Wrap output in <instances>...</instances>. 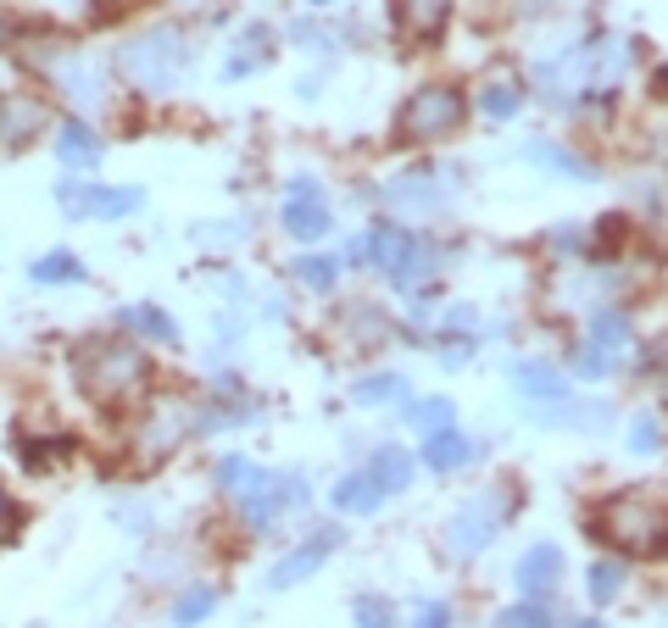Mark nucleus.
Wrapping results in <instances>:
<instances>
[{"label":"nucleus","instance_id":"nucleus-1","mask_svg":"<svg viewBox=\"0 0 668 628\" xmlns=\"http://www.w3.org/2000/svg\"><path fill=\"white\" fill-rule=\"evenodd\" d=\"M73 378L79 389L95 401V406H118V401H134L145 384H151V356L140 345H112V340H90L73 362Z\"/></svg>","mask_w":668,"mask_h":628},{"label":"nucleus","instance_id":"nucleus-2","mask_svg":"<svg viewBox=\"0 0 668 628\" xmlns=\"http://www.w3.org/2000/svg\"><path fill=\"white\" fill-rule=\"evenodd\" d=\"M596 528H601V539H613L629 556H657L668 545V506L646 489H618L601 500Z\"/></svg>","mask_w":668,"mask_h":628},{"label":"nucleus","instance_id":"nucleus-3","mask_svg":"<svg viewBox=\"0 0 668 628\" xmlns=\"http://www.w3.org/2000/svg\"><path fill=\"white\" fill-rule=\"evenodd\" d=\"M184 62H190V45H184V34L168 29V23L134 34V40L118 51V73H123L129 84H140V90H168V84L184 73Z\"/></svg>","mask_w":668,"mask_h":628},{"label":"nucleus","instance_id":"nucleus-4","mask_svg":"<svg viewBox=\"0 0 668 628\" xmlns=\"http://www.w3.org/2000/svg\"><path fill=\"white\" fill-rule=\"evenodd\" d=\"M468 118V101L463 90L452 84H429V90H413L407 107L396 112V140L407 145H435V140H452Z\"/></svg>","mask_w":668,"mask_h":628},{"label":"nucleus","instance_id":"nucleus-5","mask_svg":"<svg viewBox=\"0 0 668 628\" xmlns=\"http://www.w3.org/2000/svg\"><path fill=\"white\" fill-rule=\"evenodd\" d=\"M368 256H374V267H385V278L396 290H413L418 278L435 273V245H424V234H407V229H391V223H379L368 234Z\"/></svg>","mask_w":668,"mask_h":628},{"label":"nucleus","instance_id":"nucleus-6","mask_svg":"<svg viewBox=\"0 0 668 628\" xmlns=\"http://www.w3.org/2000/svg\"><path fill=\"white\" fill-rule=\"evenodd\" d=\"M240 506H245V517H251L256 528H267L279 511L306 506V478H301V473H262V467H256V478L240 489Z\"/></svg>","mask_w":668,"mask_h":628},{"label":"nucleus","instance_id":"nucleus-7","mask_svg":"<svg viewBox=\"0 0 668 628\" xmlns=\"http://www.w3.org/2000/svg\"><path fill=\"white\" fill-rule=\"evenodd\" d=\"M502 517H507V500H502V495H474V500L446 523L452 556H479V550L502 534Z\"/></svg>","mask_w":668,"mask_h":628},{"label":"nucleus","instance_id":"nucleus-8","mask_svg":"<svg viewBox=\"0 0 668 628\" xmlns=\"http://www.w3.org/2000/svg\"><path fill=\"white\" fill-rule=\"evenodd\" d=\"M57 201H62V212L68 217H129V212H140L145 206V190H112V184H79V179H68L62 190H57Z\"/></svg>","mask_w":668,"mask_h":628},{"label":"nucleus","instance_id":"nucleus-9","mask_svg":"<svg viewBox=\"0 0 668 628\" xmlns=\"http://www.w3.org/2000/svg\"><path fill=\"white\" fill-rule=\"evenodd\" d=\"M328 229H334V217H328V206H323L317 179H295L290 195H284V234H295V240H323Z\"/></svg>","mask_w":668,"mask_h":628},{"label":"nucleus","instance_id":"nucleus-10","mask_svg":"<svg viewBox=\"0 0 668 628\" xmlns=\"http://www.w3.org/2000/svg\"><path fill=\"white\" fill-rule=\"evenodd\" d=\"M513 584H518L524 600L557 595V589H563V550H557V545H529V550L518 556V567H513Z\"/></svg>","mask_w":668,"mask_h":628},{"label":"nucleus","instance_id":"nucleus-11","mask_svg":"<svg viewBox=\"0 0 668 628\" xmlns=\"http://www.w3.org/2000/svg\"><path fill=\"white\" fill-rule=\"evenodd\" d=\"M529 417L535 423H557V428H607L613 423V406L607 401H574V395H551V401H529Z\"/></svg>","mask_w":668,"mask_h":628},{"label":"nucleus","instance_id":"nucleus-12","mask_svg":"<svg viewBox=\"0 0 668 628\" xmlns=\"http://www.w3.org/2000/svg\"><path fill=\"white\" fill-rule=\"evenodd\" d=\"M334 545H341V534H334V528H323V534H312L306 545H295L290 556H279V561H273V573H267V584H273V589H290V584H306V578H312V573H317L323 561H328V550H334Z\"/></svg>","mask_w":668,"mask_h":628},{"label":"nucleus","instance_id":"nucleus-13","mask_svg":"<svg viewBox=\"0 0 668 628\" xmlns=\"http://www.w3.org/2000/svg\"><path fill=\"white\" fill-rule=\"evenodd\" d=\"M45 129V107L34 95H0V151H23Z\"/></svg>","mask_w":668,"mask_h":628},{"label":"nucleus","instance_id":"nucleus-14","mask_svg":"<svg viewBox=\"0 0 668 628\" xmlns=\"http://www.w3.org/2000/svg\"><path fill=\"white\" fill-rule=\"evenodd\" d=\"M446 18H452V0H402L396 7V23L407 40H441Z\"/></svg>","mask_w":668,"mask_h":628},{"label":"nucleus","instance_id":"nucleus-15","mask_svg":"<svg viewBox=\"0 0 668 628\" xmlns=\"http://www.w3.org/2000/svg\"><path fill=\"white\" fill-rule=\"evenodd\" d=\"M328 500H334V511H352V517H368V511H379L385 489H379V478H374V473H346L341 484L328 489Z\"/></svg>","mask_w":668,"mask_h":628},{"label":"nucleus","instance_id":"nucleus-16","mask_svg":"<svg viewBox=\"0 0 668 628\" xmlns=\"http://www.w3.org/2000/svg\"><path fill=\"white\" fill-rule=\"evenodd\" d=\"M468 456H474V439H468V434H457V428H435V434H424V467L452 473V467H463Z\"/></svg>","mask_w":668,"mask_h":628},{"label":"nucleus","instance_id":"nucleus-17","mask_svg":"<svg viewBox=\"0 0 668 628\" xmlns=\"http://www.w3.org/2000/svg\"><path fill=\"white\" fill-rule=\"evenodd\" d=\"M57 156H62L68 168H95V162H101V134H95L90 123H62V129H57Z\"/></svg>","mask_w":668,"mask_h":628},{"label":"nucleus","instance_id":"nucleus-18","mask_svg":"<svg viewBox=\"0 0 668 628\" xmlns=\"http://www.w3.org/2000/svg\"><path fill=\"white\" fill-rule=\"evenodd\" d=\"M429 179H435V173H402L396 184H385V201H391V206H424V212H429V206L446 201V190H435Z\"/></svg>","mask_w":668,"mask_h":628},{"label":"nucleus","instance_id":"nucleus-19","mask_svg":"<svg viewBox=\"0 0 668 628\" xmlns=\"http://www.w3.org/2000/svg\"><path fill=\"white\" fill-rule=\"evenodd\" d=\"M368 473L379 478V489H385V495H396V489H407V484H413V456H407L402 445H379V450H374V462H368Z\"/></svg>","mask_w":668,"mask_h":628},{"label":"nucleus","instance_id":"nucleus-20","mask_svg":"<svg viewBox=\"0 0 668 628\" xmlns=\"http://www.w3.org/2000/svg\"><path fill=\"white\" fill-rule=\"evenodd\" d=\"M513 384H518V389H529V401L568 395V378H563L557 367H546V362H518V367H513Z\"/></svg>","mask_w":668,"mask_h":628},{"label":"nucleus","instance_id":"nucleus-21","mask_svg":"<svg viewBox=\"0 0 668 628\" xmlns=\"http://www.w3.org/2000/svg\"><path fill=\"white\" fill-rule=\"evenodd\" d=\"M518 107H524V84H507V79H502V84H485V90H479V112L496 118V123H513Z\"/></svg>","mask_w":668,"mask_h":628},{"label":"nucleus","instance_id":"nucleus-22","mask_svg":"<svg viewBox=\"0 0 668 628\" xmlns=\"http://www.w3.org/2000/svg\"><path fill=\"white\" fill-rule=\"evenodd\" d=\"M29 273H34V284H84V262H79L73 251H51V256H40Z\"/></svg>","mask_w":668,"mask_h":628},{"label":"nucleus","instance_id":"nucleus-23","mask_svg":"<svg viewBox=\"0 0 668 628\" xmlns=\"http://www.w3.org/2000/svg\"><path fill=\"white\" fill-rule=\"evenodd\" d=\"M123 323H129V328H140L145 340L179 345V328H173V317H168L162 306H129V312H123Z\"/></svg>","mask_w":668,"mask_h":628},{"label":"nucleus","instance_id":"nucleus-24","mask_svg":"<svg viewBox=\"0 0 668 628\" xmlns=\"http://www.w3.org/2000/svg\"><path fill=\"white\" fill-rule=\"evenodd\" d=\"M352 395H357L363 406H391V401H407V378H402V373H368Z\"/></svg>","mask_w":668,"mask_h":628},{"label":"nucleus","instance_id":"nucleus-25","mask_svg":"<svg viewBox=\"0 0 668 628\" xmlns=\"http://www.w3.org/2000/svg\"><path fill=\"white\" fill-rule=\"evenodd\" d=\"M624 340H629V317H624L618 306H596V312H590V345L618 351Z\"/></svg>","mask_w":668,"mask_h":628},{"label":"nucleus","instance_id":"nucleus-26","mask_svg":"<svg viewBox=\"0 0 668 628\" xmlns=\"http://www.w3.org/2000/svg\"><path fill=\"white\" fill-rule=\"evenodd\" d=\"M295 267V278L306 284V290H317V295H328L334 284H341V262L334 256H301V262H290Z\"/></svg>","mask_w":668,"mask_h":628},{"label":"nucleus","instance_id":"nucleus-27","mask_svg":"<svg viewBox=\"0 0 668 628\" xmlns=\"http://www.w3.org/2000/svg\"><path fill=\"white\" fill-rule=\"evenodd\" d=\"M212 606H217V589H212V584H190V589L179 595V606H173V622H179V628H195Z\"/></svg>","mask_w":668,"mask_h":628},{"label":"nucleus","instance_id":"nucleus-28","mask_svg":"<svg viewBox=\"0 0 668 628\" xmlns=\"http://www.w3.org/2000/svg\"><path fill=\"white\" fill-rule=\"evenodd\" d=\"M524 162H546L551 173H568V179H590V168H585L579 156H568L563 145H529V151H524Z\"/></svg>","mask_w":668,"mask_h":628},{"label":"nucleus","instance_id":"nucleus-29","mask_svg":"<svg viewBox=\"0 0 668 628\" xmlns=\"http://www.w3.org/2000/svg\"><path fill=\"white\" fill-rule=\"evenodd\" d=\"M624 589V561H590V600L607 606Z\"/></svg>","mask_w":668,"mask_h":628},{"label":"nucleus","instance_id":"nucleus-30","mask_svg":"<svg viewBox=\"0 0 668 628\" xmlns=\"http://www.w3.org/2000/svg\"><path fill=\"white\" fill-rule=\"evenodd\" d=\"M407 417L424 428V434H435V428H452V401H441V395H429V401H418V406H407Z\"/></svg>","mask_w":668,"mask_h":628},{"label":"nucleus","instance_id":"nucleus-31","mask_svg":"<svg viewBox=\"0 0 668 628\" xmlns=\"http://www.w3.org/2000/svg\"><path fill=\"white\" fill-rule=\"evenodd\" d=\"M629 450H635V456H651V450H662V423H657L651 412H640V417L629 423Z\"/></svg>","mask_w":668,"mask_h":628},{"label":"nucleus","instance_id":"nucleus-32","mask_svg":"<svg viewBox=\"0 0 668 628\" xmlns=\"http://www.w3.org/2000/svg\"><path fill=\"white\" fill-rule=\"evenodd\" d=\"M496 628H551V611L540 600H524V606H507L496 617Z\"/></svg>","mask_w":668,"mask_h":628},{"label":"nucleus","instance_id":"nucleus-33","mask_svg":"<svg viewBox=\"0 0 668 628\" xmlns=\"http://www.w3.org/2000/svg\"><path fill=\"white\" fill-rule=\"evenodd\" d=\"M613 367H618V356H613L607 345H585V351H579V362H574V373H579V378H607Z\"/></svg>","mask_w":668,"mask_h":628},{"label":"nucleus","instance_id":"nucleus-34","mask_svg":"<svg viewBox=\"0 0 668 628\" xmlns=\"http://www.w3.org/2000/svg\"><path fill=\"white\" fill-rule=\"evenodd\" d=\"M251 478H256V462H245V456H223V462H217V484H223L229 495H240Z\"/></svg>","mask_w":668,"mask_h":628},{"label":"nucleus","instance_id":"nucleus-35","mask_svg":"<svg viewBox=\"0 0 668 628\" xmlns=\"http://www.w3.org/2000/svg\"><path fill=\"white\" fill-rule=\"evenodd\" d=\"M396 622V611H391V600H357V628H391Z\"/></svg>","mask_w":668,"mask_h":628},{"label":"nucleus","instance_id":"nucleus-36","mask_svg":"<svg viewBox=\"0 0 668 628\" xmlns=\"http://www.w3.org/2000/svg\"><path fill=\"white\" fill-rule=\"evenodd\" d=\"M413 628H452V606H446V600H429V606L418 611Z\"/></svg>","mask_w":668,"mask_h":628},{"label":"nucleus","instance_id":"nucleus-37","mask_svg":"<svg viewBox=\"0 0 668 628\" xmlns=\"http://www.w3.org/2000/svg\"><path fill=\"white\" fill-rule=\"evenodd\" d=\"M12 40H18V18H12V12H0V51H7Z\"/></svg>","mask_w":668,"mask_h":628},{"label":"nucleus","instance_id":"nucleus-38","mask_svg":"<svg viewBox=\"0 0 668 628\" xmlns=\"http://www.w3.org/2000/svg\"><path fill=\"white\" fill-rule=\"evenodd\" d=\"M306 7H334V0H306Z\"/></svg>","mask_w":668,"mask_h":628},{"label":"nucleus","instance_id":"nucleus-39","mask_svg":"<svg viewBox=\"0 0 668 628\" xmlns=\"http://www.w3.org/2000/svg\"><path fill=\"white\" fill-rule=\"evenodd\" d=\"M579 628H607V622H579Z\"/></svg>","mask_w":668,"mask_h":628}]
</instances>
